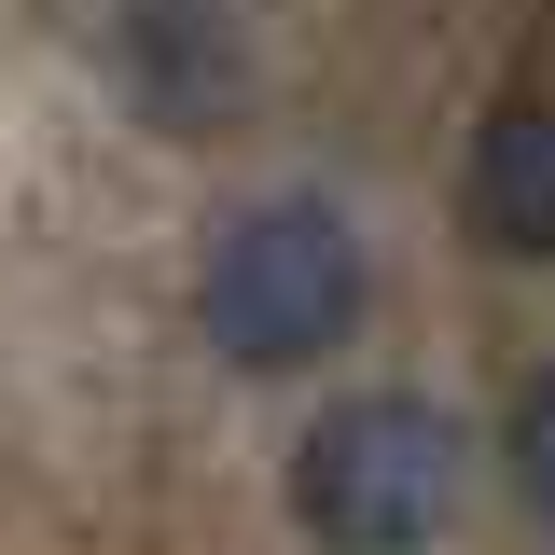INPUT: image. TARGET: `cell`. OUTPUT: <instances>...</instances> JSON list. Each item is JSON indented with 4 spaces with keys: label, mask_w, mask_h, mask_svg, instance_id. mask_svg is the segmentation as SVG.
Wrapping results in <instances>:
<instances>
[{
    "label": "cell",
    "mask_w": 555,
    "mask_h": 555,
    "mask_svg": "<svg viewBox=\"0 0 555 555\" xmlns=\"http://www.w3.org/2000/svg\"><path fill=\"white\" fill-rule=\"evenodd\" d=\"M361 236H347V208L320 195H264L222 222V250L195 278V320L222 361H250V375H292V361H320V347L361 334Z\"/></svg>",
    "instance_id": "cell-1"
},
{
    "label": "cell",
    "mask_w": 555,
    "mask_h": 555,
    "mask_svg": "<svg viewBox=\"0 0 555 555\" xmlns=\"http://www.w3.org/2000/svg\"><path fill=\"white\" fill-rule=\"evenodd\" d=\"M292 500H306V528L320 542H430L444 528V500H459V430L403 389H361V403L306 416V444H292Z\"/></svg>",
    "instance_id": "cell-2"
},
{
    "label": "cell",
    "mask_w": 555,
    "mask_h": 555,
    "mask_svg": "<svg viewBox=\"0 0 555 555\" xmlns=\"http://www.w3.org/2000/svg\"><path fill=\"white\" fill-rule=\"evenodd\" d=\"M112 56H126V83L167 126H222L250 98V56H236L222 0H112Z\"/></svg>",
    "instance_id": "cell-3"
},
{
    "label": "cell",
    "mask_w": 555,
    "mask_h": 555,
    "mask_svg": "<svg viewBox=\"0 0 555 555\" xmlns=\"http://www.w3.org/2000/svg\"><path fill=\"white\" fill-rule=\"evenodd\" d=\"M473 222L500 250H555V98H500L473 139Z\"/></svg>",
    "instance_id": "cell-4"
},
{
    "label": "cell",
    "mask_w": 555,
    "mask_h": 555,
    "mask_svg": "<svg viewBox=\"0 0 555 555\" xmlns=\"http://www.w3.org/2000/svg\"><path fill=\"white\" fill-rule=\"evenodd\" d=\"M514 473H528V500L555 514V361L528 375V403H514Z\"/></svg>",
    "instance_id": "cell-5"
}]
</instances>
